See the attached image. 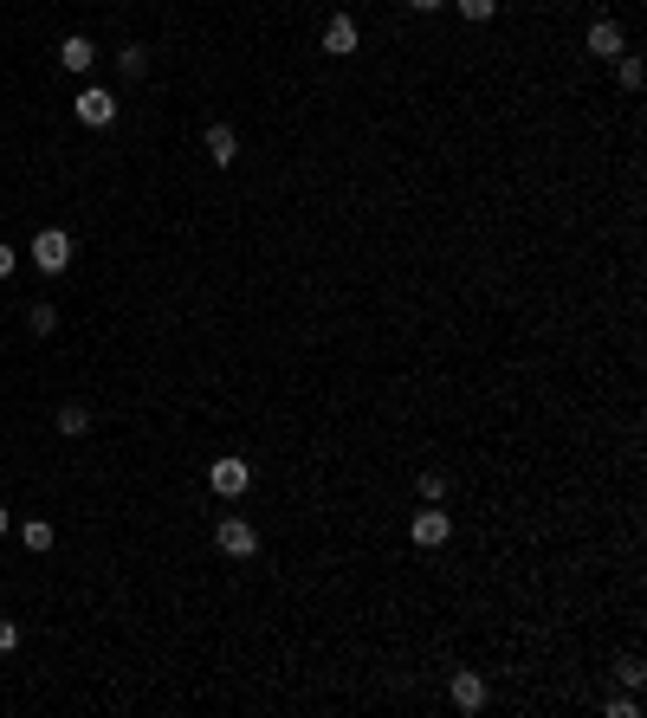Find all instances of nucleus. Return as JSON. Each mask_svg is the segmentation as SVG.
Instances as JSON below:
<instances>
[{
  "label": "nucleus",
  "instance_id": "23",
  "mask_svg": "<svg viewBox=\"0 0 647 718\" xmlns=\"http://www.w3.org/2000/svg\"><path fill=\"white\" fill-rule=\"evenodd\" d=\"M13 531V512H7V505H0V537H7Z\"/></svg>",
  "mask_w": 647,
  "mask_h": 718
},
{
  "label": "nucleus",
  "instance_id": "10",
  "mask_svg": "<svg viewBox=\"0 0 647 718\" xmlns=\"http://www.w3.org/2000/svg\"><path fill=\"white\" fill-rule=\"evenodd\" d=\"M589 52H596V59H622V26L596 20V26H589Z\"/></svg>",
  "mask_w": 647,
  "mask_h": 718
},
{
  "label": "nucleus",
  "instance_id": "21",
  "mask_svg": "<svg viewBox=\"0 0 647 718\" xmlns=\"http://www.w3.org/2000/svg\"><path fill=\"white\" fill-rule=\"evenodd\" d=\"M13 266H20V253H13V246L0 240V279H13Z\"/></svg>",
  "mask_w": 647,
  "mask_h": 718
},
{
  "label": "nucleus",
  "instance_id": "9",
  "mask_svg": "<svg viewBox=\"0 0 647 718\" xmlns=\"http://www.w3.org/2000/svg\"><path fill=\"white\" fill-rule=\"evenodd\" d=\"M59 65H65V72H91V65H98V46H91L85 33L59 39Z\"/></svg>",
  "mask_w": 647,
  "mask_h": 718
},
{
  "label": "nucleus",
  "instance_id": "2",
  "mask_svg": "<svg viewBox=\"0 0 647 718\" xmlns=\"http://www.w3.org/2000/svg\"><path fill=\"white\" fill-rule=\"evenodd\" d=\"M208 486L220 492V499H246V486H253V466H246L240 453H220V460L208 466Z\"/></svg>",
  "mask_w": 647,
  "mask_h": 718
},
{
  "label": "nucleus",
  "instance_id": "1",
  "mask_svg": "<svg viewBox=\"0 0 647 718\" xmlns=\"http://www.w3.org/2000/svg\"><path fill=\"white\" fill-rule=\"evenodd\" d=\"M33 266L46 272V279H59V272L72 266V233L65 227H39L33 233Z\"/></svg>",
  "mask_w": 647,
  "mask_h": 718
},
{
  "label": "nucleus",
  "instance_id": "20",
  "mask_svg": "<svg viewBox=\"0 0 647 718\" xmlns=\"http://www.w3.org/2000/svg\"><path fill=\"white\" fill-rule=\"evenodd\" d=\"M13 647H20V628H13V621L0 615V654H13Z\"/></svg>",
  "mask_w": 647,
  "mask_h": 718
},
{
  "label": "nucleus",
  "instance_id": "18",
  "mask_svg": "<svg viewBox=\"0 0 647 718\" xmlns=\"http://www.w3.org/2000/svg\"><path fill=\"white\" fill-rule=\"evenodd\" d=\"M602 712H609V718H641V699H635V693H615Z\"/></svg>",
  "mask_w": 647,
  "mask_h": 718
},
{
  "label": "nucleus",
  "instance_id": "15",
  "mask_svg": "<svg viewBox=\"0 0 647 718\" xmlns=\"http://www.w3.org/2000/svg\"><path fill=\"white\" fill-rule=\"evenodd\" d=\"M52 324H59L52 305H26V330H33V337H52Z\"/></svg>",
  "mask_w": 647,
  "mask_h": 718
},
{
  "label": "nucleus",
  "instance_id": "7",
  "mask_svg": "<svg viewBox=\"0 0 647 718\" xmlns=\"http://www.w3.org/2000/svg\"><path fill=\"white\" fill-rule=\"evenodd\" d=\"M453 712H466V718H473V712H486V680H479V673H453Z\"/></svg>",
  "mask_w": 647,
  "mask_h": 718
},
{
  "label": "nucleus",
  "instance_id": "19",
  "mask_svg": "<svg viewBox=\"0 0 647 718\" xmlns=\"http://www.w3.org/2000/svg\"><path fill=\"white\" fill-rule=\"evenodd\" d=\"M421 499H428V505L447 499V473H421Z\"/></svg>",
  "mask_w": 647,
  "mask_h": 718
},
{
  "label": "nucleus",
  "instance_id": "16",
  "mask_svg": "<svg viewBox=\"0 0 647 718\" xmlns=\"http://www.w3.org/2000/svg\"><path fill=\"white\" fill-rule=\"evenodd\" d=\"M615 78H622V91H641V59L622 52V59H615Z\"/></svg>",
  "mask_w": 647,
  "mask_h": 718
},
{
  "label": "nucleus",
  "instance_id": "5",
  "mask_svg": "<svg viewBox=\"0 0 647 718\" xmlns=\"http://www.w3.org/2000/svg\"><path fill=\"white\" fill-rule=\"evenodd\" d=\"M408 537H415L421 550H440L453 537V518L440 512V505H428V512H415V524H408Z\"/></svg>",
  "mask_w": 647,
  "mask_h": 718
},
{
  "label": "nucleus",
  "instance_id": "8",
  "mask_svg": "<svg viewBox=\"0 0 647 718\" xmlns=\"http://www.w3.org/2000/svg\"><path fill=\"white\" fill-rule=\"evenodd\" d=\"M324 52H330V59H350V52H356V20H350V13H330V26H324Z\"/></svg>",
  "mask_w": 647,
  "mask_h": 718
},
{
  "label": "nucleus",
  "instance_id": "14",
  "mask_svg": "<svg viewBox=\"0 0 647 718\" xmlns=\"http://www.w3.org/2000/svg\"><path fill=\"white\" fill-rule=\"evenodd\" d=\"M117 72H123V78H143V72H149V52H143V46H123V52H117Z\"/></svg>",
  "mask_w": 647,
  "mask_h": 718
},
{
  "label": "nucleus",
  "instance_id": "17",
  "mask_svg": "<svg viewBox=\"0 0 647 718\" xmlns=\"http://www.w3.org/2000/svg\"><path fill=\"white\" fill-rule=\"evenodd\" d=\"M453 7H460V20H492L499 0H453Z\"/></svg>",
  "mask_w": 647,
  "mask_h": 718
},
{
  "label": "nucleus",
  "instance_id": "4",
  "mask_svg": "<svg viewBox=\"0 0 647 718\" xmlns=\"http://www.w3.org/2000/svg\"><path fill=\"white\" fill-rule=\"evenodd\" d=\"M214 544H220V557L246 563V557H253V550H259V531H253V524H246V518H220V524H214Z\"/></svg>",
  "mask_w": 647,
  "mask_h": 718
},
{
  "label": "nucleus",
  "instance_id": "12",
  "mask_svg": "<svg viewBox=\"0 0 647 718\" xmlns=\"http://www.w3.org/2000/svg\"><path fill=\"white\" fill-rule=\"evenodd\" d=\"M20 544L33 550V557H46V550H52V524H46V518H26V524H20Z\"/></svg>",
  "mask_w": 647,
  "mask_h": 718
},
{
  "label": "nucleus",
  "instance_id": "11",
  "mask_svg": "<svg viewBox=\"0 0 647 718\" xmlns=\"http://www.w3.org/2000/svg\"><path fill=\"white\" fill-rule=\"evenodd\" d=\"M52 421H59V434H91V408L85 402H59Z\"/></svg>",
  "mask_w": 647,
  "mask_h": 718
},
{
  "label": "nucleus",
  "instance_id": "6",
  "mask_svg": "<svg viewBox=\"0 0 647 718\" xmlns=\"http://www.w3.org/2000/svg\"><path fill=\"white\" fill-rule=\"evenodd\" d=\"M201 149H208V162H214V169H233V162H240V136H233V123H208Z\"/></svg>",
  "mask_w": 647,
  "mask_h": 718
},
{
  "label": "nucleus",
  "instance_id": "22",
  "mask_svg": "<svg viewBox=\"0 0 647 718\" xmlns=\"http://www.w3.org/2000/svg\"><path fill=\"white\" fill-rule=\"evenodd\" d=\"M408 7H415V13H434V7H447V0H408Z\"/></svg>",
  "mask_w": 647,
  "mask_h": 718
},
{
  "label": "nucleus",
  "instance_id": "13",
  "mask_svg": "<svg viewBox=\"0 0 647 718\" xmlns=\"http://www.w3.org/2000/svg\"><path fill=\"white\" fill-rule=\"evenodd\" d=\"M615 680H622L628 693H641V686H647V667H641V654H615Z\"/></svg>",
  "mask_w": 647,
  "mask_h": 718
},
{
  "label": "nucleus",
  "instance_id": "3",
  "mask_svg": "<svg viewBox=\"0 0 647 718\" xmlns=\"http://www.w3.org/2000/svg\"><path fill=\"white\" fill-rule=\"evenodd\" d=\"M72 117L85 123V130H110V123H117V98L98 91V85H85V91L72 98Z\"/></svg>",
  "mask_w": 647,
  "mask_h": 718
}]
</instances>
